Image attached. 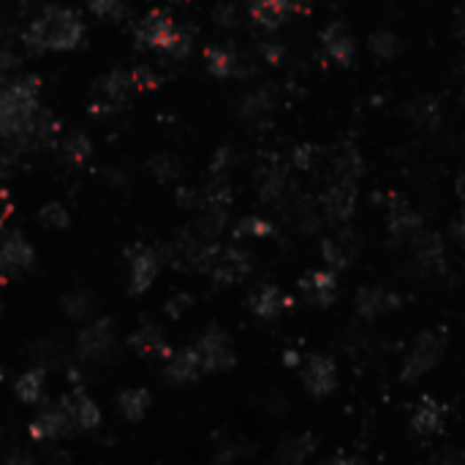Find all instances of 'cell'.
I'll list each match as a JSON object with an SVG mask.
<instances>
[{"instance_id": "cell-42", "label": "cell", "mask_w": 465, "mask_h": 465, "mask_svg": "<svg viewBox=\"0 0 465 465\" xmlns=\"http://www.w3.org/2000/svg\"><path fill=\"white\" fill-rule=\"evenodd\" d=\"M20 66V58L12 47V41L0 33V76H9V71H14Z\"/></svg>"}, {"instance_id": "cell-18", "label": "cell", "mask_w": 465, "mask_h": 465, "mask_svg": "<svg viewBox=\"0 0 465 465\" xmlns=\"http://www.w3.org/2000/svg\"><path fill=\"white\" fill-rule=\"evenodd\" d=\"M163 373H166V378L172 384H191V382H196V378L204 373V367H201V359H199L196 349L188 346L183 351H172V354L166 357Z\"/></svg>"}, {"instance_id": "cell-10", "label": "cell", "mask_w": 465, "mask_h": 465, "mask_svg": "<svg viewBox=\"0 0 465 465\" xmlns=\"http://www.w3.org/2000/svg\"><path fill=\"white\" fill-rule=\"evenodd\" d=\"M35 262V250L22 232H9L0 237V272L22 275Z\"/></svg>"}, {"instance_id": "cell-12", "label": "cell", "mask_w": 465, "mask_h": 465, "mask_svg": "<svg viewBox=\"0 0 465 465\" xmlns=\"http://www.w3.org/2000/svg\"><path fill=\"white\" fill-rule=\"evenodd\" d=\"M403 305L400 294H395L392 288L387 286H365L359 288L357 300H354V308L362 319L373 321V319H382V316H390L392 311H398Z\"/></svg>"}, {"instance_id": "cell-15", "label": "cell", "mask_w": 465, "mask_h": 465, "mask_svg": "<svg viewBox=\"0 0 465 465\" xmlns=\"http://www.w3.org/2000/svg\"><path fill=\"white\" fill-rule=\"evenodd\" d=\"M303 297L316 308H329L337 300V275L332 270H311L300 278Z\"/></svg>"}, {"instance_id": "cell-49", "label": "cell", "mask_w": 465, "mask_h": 465, "mask_svg": "<svg viewBox=\"0 0 465 465\" xmlns=\"http://www.w3.org/2000/svg\"><path fill=\"white\" fill-rule=\"evenodd\" d=\"M216 22H218L221 28L237 25V12H234V6H218V9H216Z\"/></svg>"}, {"instance_id": "cell-17", "label": "cell", "mask_w": 465, "mask_h": 465, "mask_svg": "<svg viewBox=\"0 0 465 465\" xmlns=\"http://www.w3.org/2000/svg\"><path fill=\"white\" fill-rule=\"evenodd\" d=\"M444 422H446V408L441 406V400L425 395L419 398V403L411 411V430L419 436H436L444 430Z\"/></svg>"}, {"instance_id": "cell-56", "label": "cell", "mask_w": 465, "mask_h": 465, "mask_svg": "<svg viewBox=\"0 0 465 465\" xmlns=\"http://www.w3.org/2000/svg\"><path fill=\"white\" fill-rule=\"evenodd\" d=\"M0 311H4V303H0Z\"/></svg>"}, {"instance_id": "cell-51", "label": "cell", "mask_w": 465, "mask_h": 465, "mask_svg": "<svg viewBox=\"0 0 465 465\" xmlns=\"http://www.w3.org/2000/svg\"><path fill=\"white\" fill-rule=\"evenodd\" d=\"M117 109H120V106L112 104V101H106V99L91 104V114H93V117H104V114H112V112H117Z\"/></svg>"}, {"instance_id": "cell-30", "label": "cell", "mask_w": 465, "mask_h": 465, "mask_svg": "<svg viewBox=\"0 0 465 465\" xmlns=\"http://www.w3.org/2000/svg\"><path fill=\"white\" fill-rule=\"evenodd\" d=\"M367 50L375 60H395L400 55V38L392 30H375L367 38Z\"/></svg>"}, {"instance_id": "cell-35", "label": "cell", "mask_w": 465, "mask_h": 465, "mask_svg": "<svg viewBox=\"0 0 465 465\" xmlns=\"http://www.w3.org/2000/svg\"><path fill=\"white\" fill-rule=\"evenodd\" d=\"M60 153H63V158L68 161V163H84L91 158V153H93V142L84 137V134H79V131H74V134H68L63 142H60Z\"/></svg>"}, {"instance_id": "cell-40", "label": "cell", "mask_w": 465, "mask_h": 465, "mask_svg": "<svg viewBox=\"0 0 465 465\" xmlns=\"http://www.w3.org/2000/svg\"><path fill=\"white\" fill-rule=\"evenodd\" d=\"M131 82H134V91H158L161 88V76L150 66H137L131 71Z\"/></svg>"}, {"instance_id": "cell-6", "label": "cell", "mask_w": 465, "mask_h": 465, "mask_svg": "<svg viewBox=\"0 0 465 465\" xmlns=\"http://www.w3.org/2000/svg\"><path fill=\"white\" fill-rule=\"evenodd\" d=\"M311 6L313 0H248V14L259 28L275 30L288 14H305Z\"/></svg>"}, {"instance_id": "cell-32", "label": "cell", "mask_w": 465, "mask_h": 465, "mask_svg": "<svg viewBox=\"0 0 465 465\" xmlns=\"http://www.w3.org/2000/svg\"><path fill=\"white\" fill-rule=\"evenodd\" d=\"M362 175V158L357 150H343V153H337L335 155V180H341V183H357Z\"/></svg>"}, {"instance_id": "cell-23", "label": "cell", "mask_w": 465, "mask_h": 465, "mask_svg": "<svg viewBox=\"0 0 465 465\" xmlns=\"http://www.w3.org/2000/svg\"><path fill=\"white\" fill-rule=\"evenodd\" d=\"M63 406H66V411H68V416H71V422H74V428H79V430H93V428L101 425V411H99L96 400L88 398L84 392L68 395V398L63 400Z\"/></svg>"}, {"instance_id": "cell-33", "label": "cell", "mask_w": 465, "mask_h": 465, "mask_svg": "<svg viewBox=\"0 0 465 465\" xmlns=\"http://www.w3.org/2000/svg\"><path fill=\"white\" fill-rule=\"evenodd\" d=\"M147 169H150L153 177H155L158 183H172V180H177V177L183 175V166H180V161H177L172 153H158V155H153L150 163H147Z\"/></svg>"}, {"instance_id": "cell-53", "label": "cell", "mask_w": 465, "mask_h": 465, "mask_svg": "<svg viewBox=\"0 0 465 465\" xmlns=\"http://www.w3.org/2000/svg\"><path fill=\"white\" fill-rule=\"evenodd\" d=\"M454 35L465 44V6H460L457 14H454Z\"/></svg>"}, {"instance_id": "cell-38", "label": "cell", "mask_w": 465, "mask_h": 465, "mask_svg": "<svg viewBox=\"0 0 465 465\" xmlns=\"http://www.w3.org/2000/svg\"><path fill=\"white\" fill-rule=\"evenodd\" d=\"M319 147L316 145H297L291 150V155H288V163L297 169V172H311V169L319 163Z\"/></svg>"}, {"instance_id": "cell-5", "label": "cell", "mask_w": 465, "mask_h": 465, "mask_svg": "<svg viewBox=\"0 0 465 465\" xmlns=\"http://www.w3.org/2000/svg\"><path fill=\"white\" fill-rule=\"evenodd\" d=\"M117 346V329L112 319H99L79 332L76 351L84 362H104L114 354Z\"/></svg>"}, {"instance_id": "cell-2", "label": "cell", "mask_w": 465, "mask_h": 465, "mask_svg": "<svg viewBox=\"0 0 465 465\" xmlns=\"http://www.w3.org/2000/svg\"><path fill=\"white\" fill-rule=\"evenodd\" d=\"M134 41L142 50H155L172 60H185L193 47L191 30L180 28L172 17L161 9H153L142 17V22L134 30Z\"/></svg>"}, {"instance_id": "cell-24", "label": "cell", "mask_w": 465, "mask_h": 465, "mask_svg": "<svg viewBox=\"0 0 465 465\" xmlns=\"http://www.w3.org/2000/svg\"><path fill=\"white\" fill-rule=\"evenodd\" d=\"M256 188L262 201H278L286 188H288V175H286V166L280 161H272L267 166H262L256 172Z\"/></svg>"}, {"instance_id": "cell-54", "label": "cell", "mask_w": 465, "mask_h": 465, "mask_svg": "<svg viewBox=\"0 0 465 465\" xmlns=\"http://www.w3.org/2000/svg\"><path fill=\"white\" fill-rule=\"evenodd\" d=\"M433 465H465L454 452H446V454H438L436 460H433Z\"/></svg>"}, {"instance_id": "cell-22", "label": "cell", "mask_w": 465, "mask_h": 465, "mask_svg": "<svg viewBox=\"0 0 465 465\" xmlns=\"http://www.w3.org/2000/svg\"><path fill=\"white\" fill-rule=\"evenodd\" d=\"M204 63H207V71L213 74V76H218V79H226V76H245V74H250V71L245 68L240 52H234L232 47H224V44H218V47H207V52H204Z\"/></svg>"}, {"instance_id": "cell-29", "label": "cell", "mask_w": 465, "mask_h": 465, "mask_svg": "<svg viewBox=\"0 0 465 465\" xmlns=\"http://www.w3.org/2000/svg\"><path fill=\"white\" fill-rule=\"evenodd\" d=\"M14 390H17V395H20L25 403H30V406H35L38 400H44V392H47L44 370H41V367H33V370L22 373Z\"/></svg>"}, {"instance_id": "cell-9", "label": "cell", "mask_w": 465, "mask_h": 465, "mask_svg": "<svg viewBox=\"0 0 465 465\" xmlns=\"http://www.w3.org/2000/svg\"><path fill=\"white\" fill-rule=\"evenodd\" d=\"M125 256H129V278H131V291L134 294H145L155 278H158V270H161V253L147 248V245H131L125 250Z\"/></svg>"}, {"instance_id": "cell-50", "label": "cell", "mask_w": 465, "mask_h": 465, "mask_svg": "<svg viewBox=\"0 0 465 465\" xmlns=\"http://www.w3.org/2000/svg\"><path fill=\"white\" fill-rule=\"evenodd\" d=\"M316 465H362V460L354 457V454L341 452V454H335V457H329V460H324V462H316Z\"/></svg>"}, {"instance_id": "cell-11", "label": "cell", "mask_w": 465, "mask_h": 465, "mask_svg": "<svg viewBox=\"0 0 465 465\" xmlns=\"http://www.w3.org/2000/svg\"><path fill=\"white\" fill-rule=\"evenodd\" d=\"M387 229H390L392 242L411 245V240H414L422 229H425V221L419 218V213H416V209H414L408 201L392 196V199H390V209H387Z\"/></svg>"}, {"instance_id": "cell-4", "label": "cell", "mask_w": 465, "mask_h": 465, "mask_svg": "<svg viewBox=\"0 0 465 465\" xmlns=\"http://www.w3.org/2000/svg\"><path fill=\"white\" fill-rule=\"evenodd\" d=\"M199 359H201V367L204 373H218V370H229L237 359L234 354V346L229 341V335L218 327H207L199 341L193 343Z\"/></svg>"}, {"instance_id": "cell-44", "label": "cell", "mask_w": 465, "mask_h": 465, "mask_svg": "<svg viewBox=\"0 0 465 465\" xmlns=\"http://www.w3.org/2000/svg\"><path fill=\"white\" fill-rule=\"evenodd\" d=\"M245 454H248L245 444H224L216 454V465H234Z\"/></svg>"}, {"instance_id": "cell-19", "label": "cell", "mask_w": 465, "mask_h": 465, "mask_svg": "<svg viewBox=\"0 0 465 465\" xmlns=\"http://www.w3.org/2000/svg\"><path fill=\"white\" fill-rule=\"evenodd\" d=\"M411 250H414V256L416 262L430 270V272H441L444 264H446V256H444V240L430 232V229H422L414 240H411Z\"/></svg>"}, {"instance_id": "cell-34", "label": "cell", "mask_w": 465, "mask_h": 465, "mask_svg": "<svg viewBox=\"0 0 465 465\" xmlns=\"http://www.w3.org/2000/svg\"><path fill=\"white\" fill-rule=\"evenodd\" d=\"M242 117L245 120H259V117H267L272 112V93L267 88H259L253 91L242 99Z\"/></svg>"}, {"instance_id": "cell-52", "label": "cell", "mask_w": 465, "mask_h": 465, "mask_svg": "<svg viewBox=\"0 0 465 465\" xmlns=\"http://www.w3.org/2000/svg\"><path fill=\"white\" fill-rule=\"evenodd\" d=\"M4 465H35V460H33V454H30V452L17 449V452H12V454L6 457V462H4Z\"/></svg>"}, {"instance_id": "cell-3", "label": "cell", "mask_w": 465, "mask_h": 465, "mask_svg": "<svg viewBox=\"0 0 465 465\" xmlns=\"http://www.w3.org/2000/svg\"><path fill=\"white\" fill-rule=\"evenodd\" d=\"M444 354V335L436 332V329H425L416 335V341L411 343L406 359H403V370H400V378L406 384H414L419 382L422 375H428L438 359Z\"/></svg>"}, {"instance_id": "cell-47", "label": "cell", "mask_w": 465, "mask_h": 465, "mask_svg": "<svg viewBox=\"0 0 465 465\" xmlns=\"http://www.w3.org/2000/svg\"><path fill=\"white\" fill-rule=\"evenodd\" d=\"M14 169H17V153L14 150H0V180L12 177Z\"/></svg>"}, {"instance_id": "cell-25", "label": "cell", "mask_w": 465, "mask_h": 465, "mask_svg": "<svg viewBox=\"0 0 465 465\" xmlns=\"http://www.w3.org/2000/svg\"><path fill=\"white\" fill-rule=\"evenodd\" d=\"M354 253H357V245L349 234H337V237H327L321 242V256L327 262V267L332 272H341L346 270L351 262H354Z\"/></svg>"}, {"instance_id": "cell-45", "label": "cell", "mask_w": 465, "mask_h": 465, "mask_svg": "<svg viewBox=\"0 0 465 465\" xmlns=\"http://www.w3.org/2000/svg\"><path fill=\"white\" fill-rule=\"evenodd\" d=\"M229 166H232V150L221 147L213 158V163H209V172H213V177H226L229 175Z\"/></svg>"}, {"instance_id": "cell-57", "label": "cell", "mask_w": 465, "mask_h": 465, "mask_svg": "<svg viewBox=\"0 0 465 465\" xmlns=\"http://www.w3.org/2000/svg\"><path fill=\"white\" fill-rule=\"evenodd\" d=\"M0 436H4V430H0Z\"/></svg>"}, {"instance_id": "cell-16", "label": "cell", "mask_w": 465, "mask_h": 465, "mask_svg": "<svg viewBox=\"0 0 465 465\" xmlns=\"http://www.w3.org/2000/svg\"><path fill=\"white\" fill-rule=\"evenodd\" d=\"M321 50H324V55H327L332 63H337V66H351L357 44H354L351 33L346 30V25L332 22L329 28L321 30Z\"/></svg>"}, {"instance_id": "cell-27", "label": "cell", "mask_w": 465, "mask_h": 465, "mask_svg": "<svg viewBox=\"0 0 465 465\" xmlns=\"http://www.w3.org/2000/svg\"><path fill=\"white\" fill-rule=\"evenodd\" d=\"M150 392L142 390V387H131V390H122L117 395V411L122 419H129V422H139L145 419V414L150 411Z\"/></svg>"}, {"instance_id": "cell-28", "label": "cell", "mask_w": 465, "mask_h": 465, "mask_svg": "<svg viewBox=\"0 0 465 465\" xmlns=\"http://www.w3.org/2000/svg\"><path fill=\"white\" fill-rule=\"evenodd\" d=\"M99 91H101V96H104L106 101H112V104L122 106L125 101H129V96L134 93L131 74H129V71H120V68H114L109 76H104V79L99 82Z\"/></svg>"}, {"instance_id": "cell-26", "label": "cell", "mask_w": 465, "mask_h": 465, "mask_svg": "<svg viewBox=\"0 0 465 465\" xmlns=\"http://www.w3.org/2000/svg\"><path fill=\"white\" fill-rule=\"evenodd\" d=\"M129 343L139 354H158V357H169V354H172V351H169V346H166V335H163V329L158 324H142L129 337Z\"/></svg>"}, {"instance_id": "cell-7", "label": "cell", "mask_w": 465, "mask_h": 465, "mask_svg": "<svg viewBox=\"0 0 465 465\" xmlns=\"http://www.w3.org/2000/svg\"><path fill=\"white\" fill-rule=\"evenodd\" d=\"M253 270V262H250V253L232 245V248H221L218 256L209 267V278H213L216 286H234V283H242Z\"/></svg>"}, {"instance_id": "cell-48", "label": "cell", "mask_w": 465, "mask_h": 465, "mask_svg": "<svg viewBox=\"0 0 465 465\" xmlns=\"http://www.w3.org/2000/svg\"><path fill=\"white\" fill-rule=\"evenodd\" d=\"M449 232H452V240L465 250V207H462V213L452 221V229Z\"/></svg>"}, {"instance_id": "cell-46", "label": "cell", "mask_w": 465, "mask_h": 465, "mask_svg": "<svg viewBox=\"0 0 465 465\" xmlns=\"http://www.w3.org/2000/svg\"><path fill=\"white\" fill-rule=\"evenodd\" d=\"M259 52H262L264 63H270V66H280V60L286 55L283 44H278V41H264V44H259Z\"/></svg>"}, {"instance_id": "cell-1", "label": "cell", "mask_w": 465, "mask_h": 465, "mask_svg": "<svg viewBox=\"0 0 465 465\" xmlns=\"http://www.w3.org/2000/svg\"><path fill=\"white\" fill-rule=\"evenodd\" d=\"M84 38V22L79 20L76 12L50 6L41 17H35L25 33H22V44L41 55V52H71L82 44Z\"/></svg>"}, {"instance_id": "cell-8", "label": "cell", "mask_w": 465, "mask_h": 465, "mask_svg": "<svg viewBox=\"0 0 465 465\" xmlns=\"http://www.w3.org/2000/svg\"><path fill=\"white\" fill-rule=\"evenodd\" d=\"M354 207H357V183L335 180L319 199L321 216L332 224H346L354 216Z\"/></svg>"}, {"instance_id": "cell-21", "label": "cell", "mask_w": 465, "mask_h": 465, "mask_svg": "<svg viewBox=\"0 0 465 465\" xmlns=\"http://www.w3.org/2000/svg\"><path fill=\"white\" fill-rule=\"evenodd\" d=\"M288 305H291V300L286 297V294L278 286H270V283L253 288V294L248 297V308L256 313L259 319H264V321L278 319Z\"/></svg>"}, {"instance_id": "cell-55", "label": "cell", "mask_w": 465, "mask_h": 465, "mask_svg": "<svg viewBox=\"0 0 465 465\" xmlns=\"http://www.w3.org/2000/svg\"><path fill=\"white\" fill-rule=\"evenodd\" d=\"M454 193H457V199H460L462 207H465V172L457 177V183H454Z\"/></svg>"}, {"instance_id": "cell-20", "label": "cell", "mask_w": 465, "mask_h": 465, "mask_svg": "<svg viewBox=\"0 0 465 465\" xmlns=\"http://www.w3.org/2000/svg\"><path fill=\"white\" fill-rule=\"evenodd\" d=\"M316 444H319V438L313 433L286 436L275 449V462L278 465H308V460L316 452Z\"/></svg>"}, {"instance_id": "cell-14", "label": "cell", "mask_w": 465, "mask_h": 465, "mask_svg": "<svg viewBox=\"0 0 465 465\" xmlns=\"http://www.w3.org/2000/svg\"><path fill=\"white\" fill-rule=\"evenodd\" d=\"M74 430V422L63 406V400L58 406H50L41 411L33 422H30V436L35 441H55V438H63Z\"/></svg>"}, {"instance_id": "cell-13", "label": "cell", "mask_w": 465, "mask_h": 465, "mask_svg": "<svg viewBox=\"0 0 465 465\" xmlns=\"http://www.w3.org/2000/svg\"><path fill=\"white\" fill-rule=\"evenodd\" d=\"M303 384L313 398H327L337 387V367L324 354H311L303 365Z\"/></svg>"}, {"instance_id": "cell-41", "label": "cell", "mask_w": 465, "mask_h": 465, "mask_svg": "<svg viewBox=\"0 0 465 465\" xmlns=\"http://www.w3.org/2000/svg\"><path fill=\"white\" fill-rule=\"evenodd\" d=\"M191 308H193V297H191L188 291H177V294H172V297H169L166 305H163L166 316H172V319H183Z\"/></svg>"}, {"instance_id": "cell-39", "label": "cell", "mask_w": 465, "mask_h": 465, "mask_svg": "<svg viewBox=\"0 0 465 465\" xmlns=\"http://www.w3.org/2000/svg\"><path fill=\"white\" fill-rule=\"evenodd\" d=\"M129 0H91V12L99 20H122Z\"/></svg>"}, {"instance_id": "cell-37", "label": "cell", "mask_w": 465, "mask_h": 465, "mask_svg": "<svg viewBox=\"0 0 465 465\" xmlns=\"http://www.w3.org/2000/svg\"><path fill=\"white\" fill-rule=\"evenodd\" d=\"M272 232H275L272 224H270L267 218H259V216L242 218V221L237 224V229H234L237 237H250V240H264V237H270Z\"/></svg>"}, {"instance_id": "cell-36", "label": "cell", "mask_w": 465, "mask_h": 465, "mask_svg": "<svg viewBox=\"0 0 465 465\" xmlns=\"http://www.w3.org/2000/svg\"><path fill=\"white\" fill-rule=\"evenodd\" d=\"M38 224L47 229H66L68 226V209L60 201H47L38 209Z\"/></svg>"}, {"instance_id": "cell-31", "label": "cell", "mask_w": 465, "mask_h": 465, "mask_svg": "<svg viewBox=\"0 0 465 465\" xmlns=\"http://www.w3.org/2000/svg\"><path fill=\"white\" fill-rule=\"evenodd\" d=\"M63 311H66L71 319H76V321L91 319L93 311H96L93 294H91V291H84V288H74V291H68L66 297H63Z\"/></svg>"}, {"instance_id": "cell-43", "label": "cell", "mask_w": 465, "mask_h": 465, "mask_svg": "<svg viewBox=\"0 0 465 465\" xmlns=\"http://www.w3.org/2000/svg\"><path fill=\"white\" fill-rule=\"evenodd\" d=\"M414 117H416V122H422V125H428V129H433V125L441 120V112H438L436 101L425 99V101H419V104H416Z\"/></svg>"}]
</instances>
